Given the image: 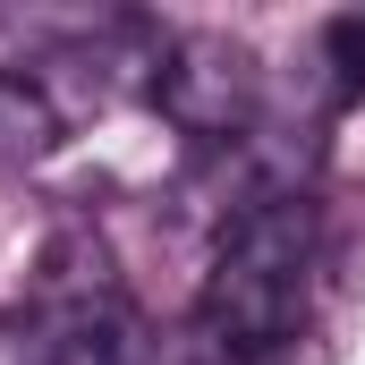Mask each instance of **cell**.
Returning a JSON list of instances; mask_svg holds the SVG:
<instances>
[{"label": "cell", "mask_w": 365, "mask_h": 365, "mask_svg": "<svg viewBox=\"0 0 365 365\" xmlns=\"http://www.w3.org/2000/svg\"><path fill=\"white\" fill-rule=\"evenodd\" d=\"M145 93H153V110L179 136H195V145H238L247 119H255L264 77H255V51L247 43H230V34H179V43L153 51Z\"/></svg>", "instance_id": "cell-2"}, {"label": "cell", "mask_w": 365, "mask_h": 365, "mask_svg": "<svg viewBox=\"0 0 365 365\" xmlns=\"http://www.w3.org/2000/svg\"><path fill=\"white\" fill-rule=\"evenodd\" d=\"M26 365H136V314L110 306H60L43 314V340L26 349Z\"/></svg>", "instance_id": "cell-3"}, {"label": "cell", "mask_w": 365, "mask_h": 365, "mask_svg": "<svg viewBox=\"0 0 365 365\" xmlns=\"http://www.w3.org/2000/svg\"><path fill=\"white\" fill-rule=\"evenodd\" d=\"M323 60H331V86L340 93H365V9L323 26Z\"/></svg>", "instance_id": "cell-5"}, {"label": "cell", "mask_w": 365, "mask_h": 365, "mask_svg": "<svg viewBox=\"0 0 365 365\" xmlns=\"http://www.w3.org/2000/svg\"><path fill=\"white\" fill-rule=\"evenodd\" d=\"M60 136H68V110L51 102V86L26 77V68H0V170H34V162H51Z\"/></svg>", "instance_id": "cell-4"}, {"label": "cell", "mask_w": 365, "mask_h": 365, "mask_svg": "<svg viewBox=\"0 0 365 365\" xmlns=\"http://www.w3.org/2000/svg\"><path fill=\"white\" fill-rule=\"evenodd\" d=\"M306 289H314V204L297 187H272L230 221L204 272V297H195V331L221 357H264L280 340H297Z\"/></svg>", "instance_id": "cell-1"}]
</instances>
